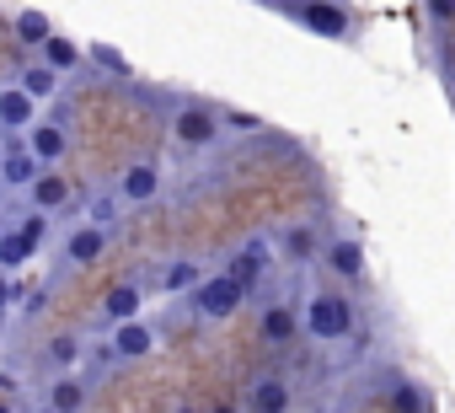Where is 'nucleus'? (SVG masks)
<instances>
[{
  "mask_svg": "<svg viewBox=\"0 0 455 413\" xmlns=\"http://www.w3.org/2000/svg\"><path fill=\"white\" fill-rule=\"evenodd\" d=\"M306 333L311 338H322V344H338V338H348L354 333V312H348V301L343 296H311L306 301Z\"/></svg>",
  "mask_w": 455,
  "mask_h": 413,
  "instance_id": "f257e3e1",
  "label": "nucleus"
},
{
  "mask_svg": "<svg viewBox=\"0 0 455 413\" xmlns=\"http://www.w3.org/2000/svg\"><path fill=\"white\" fill-rule=\"evenodd\" d=\"M252 296V285H242L236 274H220V279H198L193 285V306L204 312V317H236V306Z\"/></svg>",
  "mask_w": 455,
  "mask_h": 413,
  "instance_id": "f03ea898",
  "label": "nucleus"
},
{
  "mask_svg": "<svg viewBox=\"0 0 455 413\" xmlns=\"http://www.w3.org/2000/svg\"><path fill=\"white\" fill-rule=\"evenodd\" d=\"M38 172H44V156H38V150L12 145L6 156H0V182H12V188H33V182H38Z\"/></svg>",
  "mask_w": 455,
  "mask_h": 413,
  "instance_id": "7ed1b4c3",
  "label": "nucleus"
},
{
  "mask_svg": "<svg viewBox=\"0 0 455 413\" xmlns=\"http://www.w3.org/2000/svg\"><path fill=\"white\" fill-rule=\"evenodd\" d=\"M300 22H306L311 33H322V38H348V17L332 6V0H306V6H300Z\"/></svg>",
  "mask_w": 455,
  "mask_h": 413,
  "instance_id": "20e7f679",
  "label": "nucleus"
},
{
  "mask_svg": "<svg viewBox=\"0 0 455 413\" xmlns=\"http://www.w3.org/2000/svg\"><path fill=\"white\" fill-rule=\"evenodd\" d=\"M156 188H161V166L156 161H134L129 172H124V204H150L156 198Z\"/></svg>",
  "mask_w": 455,
  "mask_h": 413,
  "instance_id": "39448f33",
  "label": "nucleus"
},
{
  "mask_svg": "<svg viewBox=\"0 0 455 413\" xmlns=\"http://www.w3.org/2000/svg\"><path fill=\"white\" fill-rule=\"evenodd\" d=\"M113 349H118L124 360H145V354L156 349V333H150L145 322H134V317H129V322H118V333H113Z\"/></svg>",
  "mask_w": 455,
  "mask_h": 413,
  "instance_id": "423d86ee",
  "label": "nucleus"
},
{
  "mask_svg": "<svg viewBox=\"0 0 455 413\" xmlns=\"http://www.w3.org/2000/svg\"><path fill=\"white\" fill-rule=\"evenodd\" d=\"M33 253H38V237H33L28 226H17V231H0V269H22Z\"/></svg>",
  "mask_w": 455,
  "mask_h": 413,
  "instance_id": "0eeeda50",
  "label": "nucleus"
},
{
  "mask_svg": "<svg viewBox=\"0 0 455 413\" xmlns=\"http://www.w3.org/2000/svg\"><path fill=\"white\" fill-rule=\"evenodd\" d=\"M214 129H220V124L209 118V108H182V113H177V140H182V145H209Z\"/></svg>",
  "mask_w": 455,
  "mask_h": 413,
  "instance_id": "6e6552de",
  "label": "nucleus"
},
{
  "mask_svg": "<svg viewBox=\"0 0 455 413\" xmlns=\"http://www.w3.org/2000/svg\"><path fill=\"white\" fill-rule=\"evenodd\" d=\"M102 247H108V226H81L70 242H65V253H70V263H97L102 258Z\"/></svg>",
  "mask_w": 455,
  "mask_h": 413,
  "instance_id": "1a4fd4ad",
  "label": "nucleus"
},
{
  "mask_svg": "<svg viewBox=\"0 0 455 413\" xmlns=\"http://www.w3.org/2000/svg\"><path fill=\"white\" fill-rule=\"evenodd\" d=\"M33 92L28 86H12V92H0V124H6V129H28L33 124Z\"/></svg>",
  "mask_w": 455,
  "mask_h": 413,
  "instance_id": "9d476101",
  "label": "nucleus"
},
{
  "mask_svg": "<svg viewBox=\"0 0 455 413\" xmlns=\"http://www.w3.org/2000/svg\"><path fill=\"white\" fill-rule=\"evenodd\" d=\"M263 269H268V247H263V242H247V247L231 258V274H236L242 285H258V279H263Z\"/></svg>",
  "mask_w": 455,
  "mask_h": 413,
  "instance_id": "9b49d317",
  "label": "nucleus"
},
{
  "mask_svg": "<svg viewBox=\"0 0 455 413\" xmlns=\"http://www.w3.org/2000/svg\"><path fill=\"white\" fill-rule=\"evenodd\" d=\"M28 193H33L38 210H60V204L70 198V182H65V177H54V172H38V182H33Z\"/></svg>",
  "mask_w": 455,
  "mask_h": 413,
  "instance_id": "f8f14e48",
  "label": "nucleus"
},
{
  "mask_svg": "<svg viewBox=\"0 0 455 413\" xmlns=\"http://www.w3.org/2000/svg\"><path fill=\"white\" fill-rule=\"evenodd\" d=\"M252 408H263V413H274V408H290V386L279 381V376H263L258 386H252V397H247Z\"/></svg>",
  "mask_w": 455,
  "mask_h": 413,
  "instance_id": "ddd939ff",
  "label": "nucleus"
},
{
  "mask_svg": "<svg viewBox=\"0 0 455 413\" xmlns=\"http://www.w3.org/2000/svg\"><path fill=\"white\" fill-rule=\"evenodd\" d=\"M33 150H38L44 161H60V156H65V124H60V118H54V124H38V129H33Z\"/></svg>",
  "mask_w": 455,
  "mask_h": 413,
  "instance_id": "4468645a",
  "label": "nucleus"
},
{
  "mask_svg": "<svg viewBox=\"0 0 455 413\" xmlns=\"http://www.w3.org/2000/svg\"><path fill=\"white\" fill-rule=\"evenodd\" d=\"M263 338L268 344H290L295 338V312L290 306H268L263 312Z\"/></svg>",
  "mask_w": 455,
  "mask_h": 413,
  "instance_id": "2eb2a0df",
  "label": "nucleus"
},
{
  "mask_svg": "<svg viewBox=\"0 0 455 413\" xmlns=\"http://www.w3.org/2000/svg\"><path fill=\"white\" fill-rule=\"evenodd\" d=\"M332 269H338L343 279H359V274H364V247H359V242H332Z\"/></svg>",
  "mask_w": 455,
  "mask_h": 413,
  "instance_id": "dca6fc26",
  "label": "nucleus"
},
{
  "mask_svg": "<svg viewBox=\"0 0 455 413\" xmlns=\"http://www.w3.org/2000/svg\"><path fill=\"white\" fill-rule=\"evenodd\" d=\"M134 312H140V290H134V285L108 290V317H113V322H129Z\"/></svg>",
  "mask_w": 455,
  "mask_h": 413,
  "instance_id": "f3484780",
  "label": "nucleus"
},
{
  "mask_svg": "<svg viewBox=\"0 0 455 413\" xmlns=\"http://www.w3.org/2000/svg\"><path fill=\"white\" fill-rule=\"evenodd\" d=\"M17 38L44 49V44H49V17H44V12H22V17H17Z\"/></svg>",
  "mask_w": 455,
  "mask_h": 413,
  "instance_id": "a211bd4d",
  "label": "nucleus"
},
{
  "mask_svg": "<svg viewBox=\"0 0 455 413\" xmlns=\"http://www.w3.org/2000/svg\"><path fill=\"white\" fill-rule=\"evenodd\" d=\"M44 60H49L54 70H70V65L81 60V49H76L70 38H54V33H49V44H44Z\"/></svg>",
  "mask_w": 455,
  "mask_h": 413,
  "instance_id": "6ab92c4d",
  "label": "nucleus"
},
{
  "mask_svg": "<svg viewBox=\"0 0 455 413\" xmlns=\"http://www.w3.org/2000/svg\"><path fill=\"white\" fill-rule=\"evenodd\" d=\"M92 60H97V65H102L108 76H118V81L129 76V60H124V54H118L113 44H92Z\"/></svg>",
  "mask_w": 455,
  "mask_h": 413,
  "instance_id": "aec40b11",
  "label": "nucleus"
},
{
  "mask_svg": "<svg viewBox=\"0 0 455 413\" xmlns=\"http://www.w3.org/2000/svg\"><path fill=\"white\" fill-rule=\"evenodd\" d=\"M22 86H28L33 97H49V92H54V65H28V70H22Z\"/></svg>",
  "mask_w": 455,
  "mask_h": 413,
  "instance_id": "412c9836",
  "label": "nucleus"
},
{
  "mask_svg": "<svg viewBox=\"0 0 455 413\" xmlns=\"http://www.w3.org/2000/svg\"><path fill=\"white\" fill-rule=\"evenodd\" d=\"M188 285H198V263H193V258L172 263V269H166V279H161V290H188Z\"/></svg>",
  "mask_w": 455,
  "mask_h": 413,
  "instance_id": "4be33fe9",
  "label": "nucleus"
},
{
  "mask_svg": "<svg viewBox=\"0 0 455 413\" xmlns=\"http://www.w3.org/2000/svg\"><path fill=\"white\" fill-rule=\"evenodd\" d=\"M86 402V392H81V381H54V392H49V408H81Z\"/></svg>",
  "mask_w": 455,
  "mask_h": 413,
  "instance_id": "5701e85b",
  "label": "nucleus"
},
{
  "mask_svg": "<svg viewBox=\"0 0 455 413\" xmlns=\"http://www.w3.org/2000/svg\"><path fill=\"white\" fill-rule=\"evenodd\" d=\"M391 408H428V397H423L418 386H396V392H391Z\"/></svg>",
  "mask_w": 455,
  "mask_h": 413,
  "instance_id": "b1692460",
  "label": "nucleus"
},
{
  "mask_svg": "<svg viewBox=\"0 0 455 413\" xmlns=\"http://www.w3.org/2000/svg\"><path fill=\"white\" fill-rule=\"evenodd\" d=\"M92 221H97V226H113V221H118V198H108V193H102V198L92 204Z\"/></svg>",
  "mask_w": 455,
  "mask_h": 413,
  "instance_id": "393cba45",
  "label": "nucleus"
},
{
  "mask_svg": "<svg viewBox=\"0 0 455 413\" xmlns=\"http://www.w3.org/2000/svg\"><path fill=\"white\" fill-rule=\"evenodd\" d=\"M428 17H434V22H450V17H455V0H428Z\"/></svg>",
  "mask_w": 455,
  "mask_h": 413,
  "instance_id": "a878e982",
  "label": "nucleus"
},
{
  "mask_svg": "<svg viewBox=\"0 0 455 413\" xmlns=\"http://www.w3.org/2000/svg\"><path fill=\"white\" fill-rule=\"evenodd\" d=\"M290 253H295V258H311L316 247H311V237H306V231H295V237H290Z\"/></svg>",
  "mask_w": 455,
  "mask_h": 413,
  "instance_id": "bb28decb",
  "label": "nucleus"
},
{
  "mask_svg": "<svg viewBox=\"0 0 455 413\" xmlns=\"http://www.w3.org/2000/svg\"><path fill=\"white\" fill-rule=\"evenodd\" d=\"M54 360L70 365V360H76V338H54Z\"/></svg>",
  "mask_w": 455,
  "mask_h": 413,
  "instance_id": "cd10ccee",
  "label": "nucleus"
},
{
  "mask_svg": "<svg viewBox=\"0 0 455 413\" xmlns=\"http://www.w3.org/2000/svg\"><path fill=\"white\" fill-rule=\"evenodd\" d=\"M231 129H263V118H252V113H231Z\"/></svg>",
  "mask_w": 455,
  "mask_h": 413,
  "instance_id": "c85d7f7f",
  "label": "nucleus"
},
{
  "mask_svg": "<svg viewBox=\"0 0 455 413\" xmlns=\"http://www.w3.org/2000/svg\"><path fill=\"white\" fill-rule=\"evenodd\" d=\"M0 301H12V285H6V274H0Z\"/></svg>",
  "mask_w": 455,
  "mask_h": 413,
  "instance_id": "c756f323",
  "label": "nucleus"
},
{
  "mask_svg": "<svg viewBox=\"0 0 455 413\" xmlns=\"http://www.w3.org/2000/svg\"><path fill=\"white\" fill-rule=\"evenodd\" d=\"M0 156H6V150H0Z\"/></svg>",
  "mask_w": 455,
  "mask_h": 413,
  "instance_id": "7c9ffc66",
  "label": "nucleus"
}]
</instances>
